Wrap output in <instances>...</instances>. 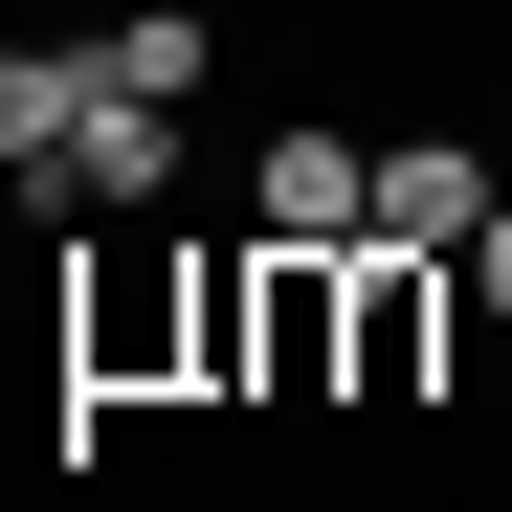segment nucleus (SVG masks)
<instances>
[{
    "label": "nucleus",
    "instance_id": "f257e3e1",
    "mask_svg": "<svg viewBox=\"0 0 512 512\" xmlns=\"http://www.w3.org/2000/svg\"><path fill=\"white\" fill-rule=\"evenodd\" d=\"M134 223V201H179V112H156V90H112V67H90V112H67V156H45V223Z\"/></svg>",
    "mask_w": 512,
    "mask_h": 512
},
{
    "label": "nucleus",
    "instance_id": "f03ea898",
    "mask_svg": "<svg viewBox=\"0 0 512 512\" xmlns=\"http://www.w3.org/2000/svg\"><path fill=\"white\" fill-rule=\"evenodd\" d=\"M245 223H268L290 268H334V245H379V156H357V134H268V179H245Z\"/></svg>",
    "mask_w": 512,
    "mask_h": 512
},
{
    "label": "nucleus",
    "instance_id": "7ed1b4c3",
    "mask_svg": "<svg viewBox=\"0 0 512 512\" xmlns=\"http://www.w3.org/2000/svg\"><path fill=\"white\" fill-rule=\"evenodd\" d=\"M468 223H490V179H468L446 134H423V156H379V245H401V268H446Z\"/></svg>",
    "mask_w": 512,
    "mask_h": 512
},
{
    "label": "nucleus",
    "instance_id": "20e7f679",
    "mask_svg": "<svg viewBox=\"0 0 512 512\" xmlns=\"http://www.w3.org/2000/svg\"><path fill=\"white\" fill-rule=\"evenodd\" d=\"M67 112H90V45H0V156H67Z\"/></svg>",
    "mask_w": 512,
    "mask_h": 512
},
{
    "label": "nucleus",
    "instance_id": "39448f33",
    "mask_svg": "<svg viewBox=\"0 0 512 512\" xmlns=\"http://www.w3.org/2000/svg\"><path fill=\"white\" fill-rule=\"evenodd\" d=\"M90 67H112V90H156V112H201V67H223V23H179V0H156V23H112Z\"/></svg>",
    "mask_w": 512,
    "mask_h": 512
},
{
    "label": "nucleus",
    "instance_id": "423d86ee",
    "mask_svg": "<svg viewBox=\"0 0 512 512\" xmlns=\"http://www.w3.org/2000/svg\"><path fill=\"white\" fill-rule=\"evenodd\" d=\"M357 379H379V401L423 379V268H401V245H379V290H357Z\"/></svg>",
    "mask_w": 512,
    "mask_h": 512
},
{
    "label": "nucleus",
    "instance_id": "0eeeda50",
    "mask_svg": "<svg viewBox=\"0 0 512 512\" xmlns=\"http://www.w3.org/2000/svg\"><path fill=\"white\" fill-rule=\"evenodd\" d=\"M468 290H490V312H512V201H490V223H468Z\"/></svg>",
    "mask_w": 512,
    "mask_h": 512
}]
</instances>
